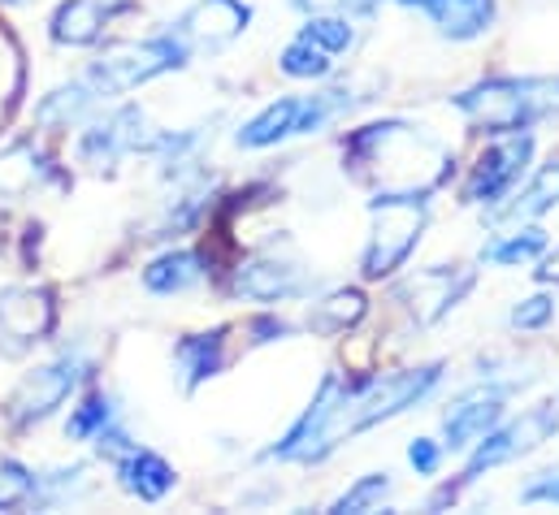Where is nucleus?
<instances>
[{
	"label": "nucleus",
	"instance_id": "nucleus-29",
	"mask_svg": "<svg viewBox=\"0 0 559 515\" xmlns=\"http://www.w3.org/2000/svg\"><path fill=\"white\" fill-rule=\"evenodd\" d=\"M386 494H391V472H365V477H356V481H352V486L330 503V515L373 512Z\"/></svg>",
	"mask_w": 559,
	"mask_h": 515
},
{
	"label": "nucleus",
	"instance_id": "nucleus-2",
	"mask_svg": "<svg viewBox=\"0 0 559 515\" xmlns=\"http://www.w3.org/2000/svg\"><path fill=\"white\" fill-rule=\"evenodd\" d=\"M343 169L373 195H433L451 178L455 152L429 130L386 118L343 139Z\"/></svg>",
	"mask_w": 559,
	"mask_h": 515
},
{
	"label": "nucleus",
	"instance_id": "nucleus-28",
	"mask_svg": "<svg viewBox=\"0 0 559 515\" xmlns=\"http://www.w3.org/2000/svg\"><path fill=\"white\" fill-rule=\"evenodd\" d=\"M356 96L347 87H325V92H312L299 100V122H295V134H317L330 122H338L343 113H352Z\"/></svg>",
	"mask_w": 559,
	"mask_h": 515
},
{
	"label": "nucleus",
	"instance_id": "nucleus-13",
	"mask_svg": "<svg viewBox=\"0 0 559 515\" xmlns=\"http://www.w3.org/2000/svg\"><path fill=\"white\" fill-rule=\"evenodd\" d=\"M248 26H252V4L248 0H195L165 31H174L191 48V57H195V52L230 48Z\"/></svg>",
	"mask_w": 559,
	"mask_h": 515
},
{
	"label": "nucleus",
	"instance_id": "nucleus-21",
	"mask_svg": "<svg viewBox=\"0 0 559 515\" xmlns=\"http://www.w3.org/2000/svg\"><path fill=\"white\" fill-rule=\"evenodd\" d=\"M100 96L87 87V79L79 74V79H70V83H61V87H52V92H44L39 96V105H35V122L44 130H57V134H66V130H79L92 113H100Z\"/></svg>",
	"mask_w": 559,
	"mask_h": 515
},
{
	"label": "nucleus",
	"instance_id": "nucleus-34",
	"mask_svg": "<svg viewBox=\"0 0 559 515\" xmlns=\"http://www.w3.org/2000/svg\"><path fill=\"white\" fill-rule=\"evenodd\" d=\"M525 507H559V472H538L534 481L521 486Z\"/></svg>",
	"mask_w": 559,
	"mask_h": 515
},
{
	"label": "nucleus",
	"instance_id": "nucleus-5",
	"mask_svg": "<svg viewBox=\"0 0 559 515\" xmlns=\"http://www.w3.org/2000/svg\"><path fill=\"white\" fill-rule=\"evenodd\" d=\"M369 217H373V230L360 252V277L382 282V277H395L420 248L429 230V195H391V191L373 195Z\"/></svg>",
	"mask_w": 559,
	"mask_h": 515
},
{
	"label": "nucleus",
	"instance_id": "nucleus-33",
	"mask_svg": "<svg viewBox=\"0 0 559 515\" xmlns=\"http://www.w3.org/2000/svg\"><path fill=\"white\" fill-rule=\"evenodd\" d=\"M442 455H447V446L433 442V438H413L408 442V464H413L417 477H438L442 472Z\"/></svg>",
	"mask_w": 559,
	"mask_h": 515
},
{
	"label": "nucleus",
	"instance_id": "nucleus-9",
	"mask_svg": "<svg viewBox=\"0 0 559 515\" xmlns=\"http://www.w3.org/2000/svg\"><path fill=\"white\" fill-rule=\"evenodd\" d=\"M312 286H317L312 268L295 256L290 248L265 243L261 252H252V256L230 273V286L226 290L235 299H248V303H286V299L312 295Z\"/></svg>",
	"mask_w": 559,
	"mask_h": 515
},
{
	"label": "nucleus",
	"instance_id": "nucleus-23",
	"mask_svg": "<svg viewBox=\"0 0 559 515\" xmlns=\"http://www.w3.org/2000/svg\"><path fill=\"white\" fill-rule=\"evenodd\" d=\"M299 100L304 96H282V100H270L257 118H248L243 127L235 130V143L243 152H265V147H278L295 134V122H299Z\"/></svg>",
	"mask_w": 559,
	"mask_h": 515
},
{
	"label": "nucleus",
	"instance_id": "nucleus-17",
	"mask_svg": "<svg viewBox=\"0 0 559 515\" xmlns=\"http://www.w3.org/2000/svg\"><path fill=\"white\" fill-rule=\"evenodd\" d=\"M395 4H408V9L425 13L429 26L451 44L481 39L499 17V0H395Z\"/></svg>",
	"mask_w": 559,
	"mask_h": 515
},
{
	"label": "nucleus",
	"instance_id": "nucleus-7",
	"mask_svg": "<svg viewBox=\"0 0 559 515\" xmlns=\"http://www.w3.org/2000/svg\"><path fill=\"white\" fill-rule=\"evenodd\" d=\"M87 378H92V360H87L83 351H61L57 360L35 364V369L17 382V390L9 394V403H4L9 424H13L17 433L44 424L48 416H57V411L83 390Z\"/></svg>",
	"mask_w": 559,
	"mask_h": 515
},
{
	"label": "nucleus",
	"instance_id": "nucleus-31",
	"mask_svg": "<svg viewBox=\"0 0 559 515\" xmlns=\"http://www.w3.org/2000/svg\"><path fill=\"white\" fill-rule=\"evenodd\" d=\"M551 321H556V295H547V290L521 299V303L508 312V325H512V330H525V334H538V330H547Z\"/></svg>",
	"mask_w": 559,
	"mask_h": 515
},
{
	"label": "nucleus",
	"instance_id": "nucleus-22",
	"mask_svg": "<svg viewBox=\"0 0 559 515\" xmlns=\"http://www.w3.org/2000/svg\"><path fill=\"white\" fill-rule=\"evenodd\" d=\"M369 316V299L360 286H338V290H325L321 299L308 303V334L317 338H338V334H352L360 321Z\"/></svg>",
	"mask_w": 559,
	"mask_h": 515
},
{
	"label": "nucleus",
	"instance_id": "nucleus-10",
	"mask_svg": "<svg viewBox=\"0 0 559 515\" xmlns=\"http://www.w3.org/2000/svg\"><path fill=\"white\" fill-rule=\"evenodd\" d=\"M477 286V268L464 264H429V268H413L408 277L395 282V299L408 308V316L417 321V330H433L438 321H447L468 290Z\"/></svg>",
	"mask_w": 559,
	"mask_h": 515
},
{
	"label": "nucleus",
	"instance_id": "nucleus-25",
	"mask_svg": "<svg viewBox=\"0 0 559 515\" xmlns=\"http://www.w3.org/2000/svg\"><path fill=\"white\" fill-rule=\"evenodd\" d=\"M52 160L35 147V143H17L0 156V200L9 195H26V191H39L48 178H52Z\"/></svg>",
	"mask_w": 559,
	"mask_h": 515
},
{
	"label": "nucleus",
	"instance_id": "nucleus-16",
	"mask_svg": "<svg viewBox=\"0 0 559 515\" xmlns=\"http://www.w3.org/2000/svg\"><path fill=\"white\" fill-rule=\"evenodd\" d=\"M109 464H114L118 486H122L131 499H140V503H165V499L174 494V486H178V468H174L160 451L140 446V442H131L127 451H118Z\"/></svg>",
	"mask_w": 559,
	"mask_h": 515
},
{
	"label": "nucleus",
	"instance_id": "nucleus-35",
	"mask_svg": "<svg viewBox=\"0 0 559 515\" xmlns=\"http://www.w3.org/2000/svg\"><path fill=\"white\" fill-rule=\"evenodd\" d=\"M534 277H538L543 286H559V243H556V248H547V252L538 256V268H534Z\"/></svg>",
	"mask_w": 559,
	"mask_h": 515
},
{
	"label": "nucleus",
	"instance_id": "nucleus-27",
	"mask_svg": "<svg viewBox=\"0 0 559 515\" xmlns=\"http://www.w3.org/2000/svg\"><path fill=\"white\" fill-rule=\"evenodd\" d=\"M278 70L286 74V79H299V83H321V79L334 74V57H330L325 48H317L312 39L295 35V39L282 48Z\"/></svg>",
	"mask_w": 559,
	"mask_h": 515
},
{
	"label": "nucleus",
	"instance_id": "nucleus-1",
	"mask_svg": "<svg viewBox=\"0 0 559 515\" xmlns=\"http://www.w3.org/2000/svg\"><path fill=\"white\" fill-rule=\"evenodd\" d=\"M447 364L429 360L417 369H400V373H378V378H343V373H325L321 386L312 394L308 411L282 433L278 442L265 451V459L278 464H325L338 446H347L352 438L413 411L425 403L438 382H442Z\"/></svg>",
	"mask_w": 559,
	"mask_h": 515
},
{
	"label": "nucleus",
	"instance_id": "nucleus-26",
	"mask_svg": "<svg viewBox=\"0 0 559 515\" xmlns=\"http://www.w3.org/2000/svg\"><path fill=\"white\" fill-rule=\"evenodd\" d=\"M547 248H551L547 230H543V226H534V221H521V230H512V235H503V239H495V243H486V248H481V264L516 268V264H534Z\"/></svg>",
	"mask_w": 559,
	"mask_h": 515
},
{
	"label": "nucleus",
	"instance_id": "nucleus-12",
	"mask_svg": "<svg viewBox=\"0 0 559 515\" xmlns=\"http://www.w3.org/2000/svg\"><path fill=\"white\" fill-rule=\"evenodd\" d=\"M508 394H512V382H477V386L460 390L442 411V446L451 455H468L473 442L486 438L503 420Z\"/></svg>",
	"mask_w": 559,
	"mask_h": 515
},
{
	"label": "nucleus",
	"instance_id": "nucleus-6",
	"mask_svg": "<svg viewBox=\"0 0 559 515\" xmlns=\"http://www.w3.org/2000/svg\"><path fill=\"white\" fill-rule=\"evenodd\" d=\"M556 433H559V398H543V403H534L530 411H521V416H512V420H499L486 438L473 442L460 481H455L442 499H455L464 486L481 481L486 472H495V468H503V464H516V459L534 455V451L547 446ZM442 499H438V503H442Z\"/></svg>",
	"mask_w": 559,
	"mask_h": 515
},
{
	"label": "nucleus",
	"instance_id": "nucleus-24",
	"mask_svg": "<svg viewBox=\"0 0 559 515\" xmlns=\"http://www.w3.org/2000/svg\"><path fill=\"white\" fill-rule=\"evenodd\" d=\"M114 429H122V411H118L114 394H105V390H87L70 407V416H66V438L70 442H83V446H96Z\"/></svg>",
	"mask_w": 559,
	"mask_h": 515
},
{
	"label": "nucleus",
	"instance_id": "nucleus-11",
	"mask_svg": "<svg viewBox=\"0 0 559 515\" xmlns=\"http://www.w3.org/2000/svg\"><path fill=\"white\" fill-rule=\"evenodd\" d=\"M147 122H143V109L135 105H118V109H109V113H92L83 130H79V143H74V156H79V165H87V169H96V173H105V169H114L118 160H127V156H135L147 147Z\"/></svg>",
	"mask_w": 559,
	"mask_h": 515
},
{
	"label": "nucleus",
	"instance_id": "nucleus-4",
	"mask_svg": "<svg viewBox=\"0 0 559 515\" xmlns=\"http://www.w3.org/2000/svg\"><path fill=\"white\" fill-rule=\"evenodd\" d=\"M187 65H191V48L174 31H160V35H147V39L109 44L105 52H96V61H87L83 79L109 105V100H122L127 92L147 87V83H156L165 74H178Z\"/></svg>",
	"mask_w": 559,
	"mask_h": 515
},
{
	"label": "nucleus",
	"instance_id": "nucleus-36",
	"mask_svg": "<svg viewBox=\"0 0 559 515\" xmlns=\"http://www.w3.org/2000/svg\"><path fill=\"white\" fill-rule=\"evenodd\" d=\"M0 4H9V9H17V4H31V0H0Z\"/></svg>",
	"mask_w": 559,
	"mask_h": 515
},
{
	"label": "nucleus",
	"instance_id": "nucleus-14",
	"mask_svg": "<svg viewBox=\"0 0 559 515\" xmlns=\"http://www.w3.org/2000/svg\"><path fill=\"white\" fill-rule=\"evenodd\" d=\"M57 325V303L52 290L44 286H13L0 295V351L22 356L35 343H44Z\"/></svg>",
	"mask_w": 559,
	"mask_h": 515
},
{
	"label": "nucleus",
	"instance_id": "nucleus-19",
	"mask_svg": "<svg viewBox=\"0 0 559 515\" xmlns=\"http://www.w3.org/2000/svg\"><path fill=\"white\" fill-rule=\"evenodd\" d=\"M209 277V260L200 256L195 248H165L160 256H152L143 264L140 282L147 295L169 299V295H187Z\"/></svg>",
	"mask_w": 559,
	"mask_h": 515
},
{
	"label": "nucleus",
	"instance_id": "nucleus-30",
	"mask_svg": "<svg viewBox=\"0 0 559 515\" xmlns=\"http://www.w3.org/2000/svg\"><path fill=\"white\" fill-rule=\"evenodd\" d=\"M299 35L312 39L317 48H325L330 57L352 52V44H356V26H352V17H334V13H308L304 26H299Z\"/></svg>",
	"mask_w": 559,
	"mask_h": 515
},
{
	"label": "nucleus",
	"instance_id": "nucleus-8",
	"mask_svg": "<svg viewBox=\"0 0 559 515\" xmlns=\"http://www.w3.org/2000/svg\"><path fill=\"white\" fill-rule=\"evenodd\" d=\"M534 134L521 130V134H495V143L473 160L464 187H460V204L468 208H499L525 178H530V165H534Z\"/></svg>",
	"mask_w": 559,
	"mask_h": 515
},
{
	"label": "nucleus",
	"instance_id": "nucleus-32",
	"mask_svg": "<svg viewBox=\"0 0 559 515\" xmlns=\"http://www.w3.org/2000/svg\"><path fill=\"white\" fill-rule=\"evenodd\" d=\"M295 13H334V17H352V22H365L382 9V0H290Z\"/></svg>",
	"mask_w": 559,
	"mask_h": 515
},
{
	"label": "nucleus",
	"instance_id": "nucleus-15",
	"mask_svg": "<svg viewBox=\"0 0 559 515\" xmlns=\"http://www.w3.org/2000/svg\"><path fill=\"white\" fill-rule=\"evenodd\" d=\"M127 9H135V0H57L48 39L57 48H96Z\"/></svg>",
	"mask_w": 559,
	"mask_h": 515
},
{
	"label": "nucleus",
	"instance_id": "nucleus-20",
	"mask_svg": "<svg viewBox=\"0 0 559 515\" xmlns=\"http://www.w3.org/2000/svg\"><path fill=\"white\" fill-rule=\"evenodd\" d=\"M551 208H559V160L551 156L538 165L499 208H490V221H543Z\"/></svg>",
	"mask_w": 559,
	"mask_h": 515
},
{
	"label": "nucleus",
	"instance_id": "nucleus-18",
	"mask_svg": "<svg viewBox=\"0 0 559 515\" xmlns=\"http://www.w3.org/2000/svg\"><path fill=\"white\" fill-rule=\"evenodd\" d=\"M226 334H230V330L217 325V330H209V334H182V338L174 343V364H178V373H182V390H187V394L226 373V364H230Z\"/></svg>",
	"mask_w": 559,
	"mask_h": 515
},
{
	"label": "nucleus",
	"instance_id": "nucleus-3",
	"mask_svg": "<svg viewBox=\"0 0 559 515\" xmlns=\"http://www.w3.org/2000/svg\"><path fill=\"white\" fill-rule=\"evenodd\" d=\"M451 109L473 130L521 134L559 118V74H490L455 92Z\"/></svg>",
	"mask_w": 559,
	"mask_h": 515
}]
</instances>
